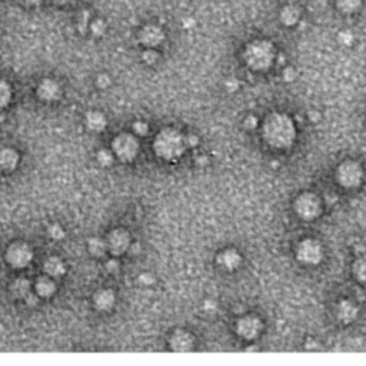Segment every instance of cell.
Instances as JSON below:
<instances>
[{"label": "cell", "mask_w": 366, "mask_h": 366, "mask_svg": "<svg viewBox=\"0 0 366 366\" xmlns=\"http://www.w3.org/2000/svg\"><path fill=\"white\" fill-rule=\"evenodd\" d=\"M263 137L273 148H289L296 137L293 120L285 113L269 115L263 125Z\"/></svg>", "instance_id": "1"}, {"label": "cell", "mask_w": 366, "mask_h": 366, "mask_svg": "<svg viewBox=\"0 0 366 366\" xmlns=\"http://www.w3.org/2000/svg\"><path fill=\"white\" fill-rule=\"evenodd\" d=\"M154 153L165 160L179 159L186 149L185 136L174 129H163L153 142Z\"/></svg>", "instance_id": "2"}, {"label": "cell", "mask_w": 366, "mask_h": 366, "mask_svg": "<svg viewBox=\"0 0 366 366\" xmlns=\"http://www.w3.org/2000/svg\"><path fill=\"white\" fill-rule=\"evenodd\" d=\"M275 58L273 46L268 42L250 43L245 50V60L253 70H265L272 65Z\"/></svg>", "instance_id": "3"}, {"label": "cell", "mask_w": 366, "mask_h": 366, "mask_svg": "<svg viewBox=\"0 0 366 366\" xmlns=\"http://www.w3.org/2000/svg\"><path fill=\"white\" fill-rule=\"evenodd\" d=\"M336 179L341 186L344 188H356L361 185L364 179V169L359 163L353 160H346L344 162L338 171H336Z\"/></svg>", "instance_id": "4"}, {"label": "cell", "mask_w": 366, "mask_h": 366, "mask_svg": "<svg viewBox=\"0 0 366 366\" xmlns=\"http://www.w3.org/2000/svg\"><path fill=\"white\" fill-rule=\"evenodd\" d=\"M112 148L115 151V154L122 162H132L137 156L139 142L135 136H132L129 133H123V135H119L113 140Z\"/></svg>", "instance_id": "5"}, {"label": "cell", "mask_w": 366, "mask_h": 366, "mask_svg": "<svg viewBox=\"0 0 366 366\" xmlns=\"http://www.w3.org/2000/svg\"><path fill=\"white\" fill-rule=\"evenodd\" d=\"M295 211L305 220H313L321 215L322 205L315 193H302L295 202Z\"/></svg>", "instance_id": "6"}, {"label": "cell", "mask_w": 366, "mask_h": 366, "mask_svg": "<svg viewBox=\"0 0 366 366\" xmlns=\"http://www.w3.org/2000/svg\"><path fill=\"white\" fill-rule=\"evenodd\" d=\"M322 256V246L315 239H305L298 246V259L305 265H318Z\"/></svg>", "instance_id": "7"}, {"label": "cell", "mask_w": 366, "mask_h": 366, "mask_svg": "<svg viewBox=\"0 0 366 366\" xmlns=\"http://www.w3.org/2000/svg\"><path fill=\"white\" fill-rule=\"evenodd\" d=\"M33 258V253H32V249L30 246H27L26 243H13L9 249H7V253H6V259L7 262L16 268V269H22V268H26L30 260Z\"/></svg>", "instance_id": "8"}, {"label": "cell", "mask_w": 366, "mask_h": 366, "mask_svg": "<svg viewBox=\"0 0 366 366\" xmlns=\"http://www.w3.org/2000/svg\"><path fill=\"white\" fill-rule=\"evenodd\" d=\"M262 330V322L256 316H243L236 323L237 335L243 339L252 341L258 336Z\"/></svg>", "instance_id": "9"}, {"label": "cell", "mask_w": 366, "mask_h": 366, "mask_svg": "<svg viewBox=\"0 0 366 366\" xmlns=\"http://www.w3.org/2000/svg\"><path fill=\"white\" fill-rule=\"evenodd\" d=\"M130 246L129 233L123 229H115L108 237V248L113 255H122L128 252Z\"/></svg>", "instance_id": "10"}, {"label": "cell", "mask_w": 366, "mask_h": 366, "mask_svg": "<svg viewBox=\"0 0 366 366\" xmlns=\"http://www.w3.org/2000/svg\"><path fill=\"white\" fill-rule=\"evenodd\" d=\"M171 347L174 352H189L193 347V336L186 330H176L171 338Z\"/></svg>", "instance_id": "11"}, {"label": "cell", "mask_w": 366, "mask_h": 366, "mask_svg": "<svg viewBox=\"0 0 366 366\" xmlns=\"http://www.w3.org/2000/svg\"><path fill=\"white\" fill-rule=\"evenodd\" d=\"M139 38H140V42L145 44V46L153 47V46H157V44L162 43L165 35H163V32L157 26H146L140 32Z\"/></svg>", "instance_id": "12"}, {"label": "cell", "mask_w": 366, "mask_h": 366, "mask_svg": "<svg viewBox=\"0 0 366 366\" xmlns=\"http://www.w3.org/2000/svg\"><path fill=\"white\" fill-rule=\"evenodd\" d=\"M38 95H39L40 99L52 102V100H56L60 96V87L56 82H53L50 79H46L40 83V86L38 89Z\"/></svg>", "instance_id": "13"}, {"label": "cell", "mask_w": 366, "mask_h": 366, "mask_svg": "<svg viewBox=\"0 0 366 366\" xmlns=\"http://www.w3.org/2000/svg\"><path fill=\"white\" fill-rule=\"evenodd\" d=\"M336 315L344 323L353 322L358 316V308L352 301H342L338 305Z\"/></svg>", "instance_id": "14"}, {"label": "cell", "mask_w": 366, "mask_h": 366, "mask_svg": "<svg viewBox=\"0 0 366 366\" xmlns=\"http://www.w3.org/2000/svg\"><path fill=\"white\" fill-rule=\"evenodd\" d=\"M19 163V154L18 152L13 151V149H3L0 151V169L4 171V172H12L16 169Z\"/></svg>", "instance_id": "15"}, {"label": "cell", "mask_w": 366, "mask_h": 366, "mask_svg": "<svg viewBox=\"0 0 366 366\" xmlns=\"http://www.w3.org/2000/svg\"><path fill=\"white\" fill-rule=\"evenodd\" d=\"M219 263L228 269V270H233V269H237L239 265L242 263V256L239 255V252L233 250V249H229V250H225L219 255Z\"/></svg>", "instance_id": "16"}, {"label": "cell", "mask_w": 366, "mask_h": 366, "mask_svg": "<svg viewBox=\"0 0 366 366\" xmlns=\"http://www.w3.org/2000/svg\"><path fill=\"white\" fill-rule=\"evenodd\" d=\"M115 305V293L109 289L99 290L95 295V306L99 310H109Z\"/></svg>", "instance_id": "17"}, {"label": "cell", "mask_w": 366, "mask_h": 366, "mask_svg": "<svg viewBox=\"0 0 366 366\" xmlns=\"http://www.w3.org/2000/svg\"><path fill=\"white\" fill-rule=\"evenodd\" d=\"M44 272L52 278H60L65 273V265L59 258H49L44 262Z\"/></svg>", "instance_id": "18"}, {"label": "cell", "mask_w": 366, "mask_h": 366, "mask_svg": "<svg viewBox=\"0 0 366 366\" xmlns=\"http://www.w3.org/2000/svg\"><path fill=\"white\" fill-rule=\"evenodd\" d=\"M86 125L93 132H102L106 128V119L100 112H90L86 116Z\"/></svg>", "instance_id": "19"}, {"label": "cell", "mask_w": 366, "mask_h": 366, "mask_svg": "<svg viewBox=\"0 0 366 366\" xmlns=\"http://www.w3.org/2000/svg\"><path fill=\"white\" fill-rule=\"evenodd\" d=\"M36 290H38V293H39L40 296L49 298V296H52V295L55 293L56 285H55V282L50 279V278L43 276V278L38 279V282H36Z\"/></svg>", "instance_id": "20"}, {"label": "cell", "mask_w": 366, "mask_h": 366, "mask_svg": "<svg viewBox=\"0 0 366 366\" xmlns=\"http://www.w3.org/2000/svg\"><path fill=\"white\" fill-rule=\"evenodd\" d=\"M10 292L16 296V298H26L30 293V283L27 279H16L12 286H10Z\"/></svg>", "instance_id": "21"}, {"label": "cell", "mask_w": 366, "mask_h": 366, "mask_svg": "<svg viewBox=\"0 0 366 366\" xmlns=\"http://www.w3.org/2000/svg\"><path fill=\"white\" fill-rule=\"evenodd\" d=\"M280 20L286 26H293L299 20V10L295 6H286L280 12Z\"/></svg>", "instance_id": "22"}, {"label": "cell", "mask_w": 366, "mask_h": 366, "mask_svg": "<svg viewBox=\"0 0 366 366\" xmlns=\"http://www.w3.org/2000/svg\"><path fill=\"white\" fill-rule=\"evenodd\" d=\"M89 252L93 255V256H103L106 253V243L102 240V239H97V237H93L89 240Z\"/></svg>", "instance_id": "23"}, {"label": "cell", "mask_w": 366, "mask_h": 366, "mask_svg": "<svg viewBox=\"0 0 366 366\" xmlns=\"http://www.w3.org/2000/svg\"><path fill=\"white\" fill-rule=\"evenodd\" d=\"M353 272H355L356 279L359 280L361 283L366 285V255L356 260V263L353 266Z\"/></svg>", "instance_id": "24"}, {"label": "cell", "mask_w": 366, "mask_h": 366, "mask_svg": "<svg viewBox=\"0 0 366 366\" xmlns=\"http://www.w3.org/2000/svg\"><path fill=\"white\" fill-rule=\"evenodd\" d=\"M10 99H12V89L4 80H0V110L9 105Z\"/></svg>", "instance_id": "25"}, {"label": "cell", "mask_w": 366, "mask_h": 366, "mask_svg": "<svg viewBox=\"0 0 366 366\" xmlns=\"http://www.w3.org/2000/svg\"><path fill=\"white\" fill-rule=\"evenodd\" d=\"M361 3H362V0H338V4H339V7L344 12H353V10H356L361 6Z\"/></svg>", "instance_id": "26"}, {"label": "cell", "mask_w": 366, "mask_h": 366, "mask_svg": "<svg viewBox=\"0 0 366 366\" xmlns=\"http://www.w3.org/2000/svg\"><path fill=\"white\" fill-rule=\"evenodd\" d=\"M97 162L102 166H110L113 163V154L109 151H100L97 153Z\"/></svg>", "instance_id": "27"}, {"label": "cell", "mask_w": 366, "mask_h": 366, "mask_svg": "<svg viewBox=\"0 0 366 366\" xmlns=\"http://www.w3.org/2000/svg\"><path fill=\"white\" fill-rule=\"evenodd\" d=\"M105 29H106V24L103 20H95L90 24V32L95 35V36H102L105 33Z\"/></svg>", "instance_id": "28"}, {"label": "cell", "mask_w": 366, "mask_h": 366, "mask_svg": "<svg viewBox=\"0 0 366 366\" xmlns=\"http://www.w3.org/2000/svg\"><path fill=\"white\" fill-rule=\"evenodd\" d=\"M49 235H50L52 239H55V240H60V239H63V236H65V232H63L62 226L52 225L50 229H49Z\"/></svg>", "instance_id": "29"}, {"label": "cell", "mask_w": 366, "mask_h": 366, "mask_svg": "<svg viewBox=\"0 0 366 366\" xmlns=\"http://www.w3.org/2000/svg\"><path fill=\"white\" fill-rule=\"evenodd\" d=\"M338 39H339V42L345 46H349V44H352L353 42V35H352V32H349V30H344V32H341L339 35H338Z\"/></svg>", "instance_id": "30"}, {"label": "cell", "mask_w": 366, "mask_h": 366, "mask_svg": "<svg viewBox=\"0 0 366 366\" xmlns=\"http://www.w3.org/2000/svg\"><path fill=\"white\" fill-rule=\"evenodd\" d=\"M133 130H135L136 135L145 136V135L148 133V130H149V126H148V123H145V122H136V123L133 125Z\"/></svg>", "instance_id": "31"}, {"label": "cell", "mask_w": 366, "mask_h": 366, "mask_svg": "<svg viewBox=\"0 0 366 366\" xmlns=\"http://www.w3.org/2000/svg\"><path fill=\"white\" fill-rule=\"evenodd\" d=\"M143 60L148 63V65H153L156 60H157V53L154 52V50H146L145 53H143Z\"/></svg>", "instance_id": "32"}, {"label": "cell", "mask_w": 366, "mask_h": 366, "mask_svg": "<svg viewBox=\"0 0 366 366\" xmlns=\"http://www.w3.org/2000/svg\"><path fill=\"white\" fill-rule=\"evenodd\" d=\"M243 125H245V128H246V129H249V130L255 129V128L258 126V119H256L255 116H248V117L245 119Z\"/></svg>", "instance_id": "33"}, {"label": "cell", "mask_w": 366, "mask_h": 366, "mask_svg": "<svg viewBox=\"0 0 366 366\" xmlns=\"http://www.w3.org/2000/svg\"><path fill=\"white\" fill-rule=\"evenodd\" d=\"M139 282H140L143 286H151L152 283H154V278L152 276L151 273H142L140 278H139Z\"/></svg>", "instance_id": "34"}, {"label": "cell", "mask_w": 366, "mask_h": 366, "mask_svg": "<svg viewBox=\"0 0 366 366\" xmlns=\"http://www.w3.org/2000/svg\"><path fill=\"white\" fill-rule=\"evenodd\" d=\"M109 85H110V79H109L108 75H100L97 77V86L100 87V89H106Z\"/></svg>", "instance_id": "35"}, {"label": "cell", "mask_w": 366, "mask_h": 366, "mask_svg": "<svg viewBox=\"0 0 366 366\" xmlns=\"http://www.w3.org/2000/svg\"><path fill=\"white\" fill-rule=\"evenodd\" d=\"M295 76H296V73H295V70H293L292 67L285 69V72H283V79H285L286 82H292V80L295 79Z\"/></svg>", "instance_id": "36"}, {"label": "cell", "mask_w": 366, "mask_h": 366, "mask_svg": "<svg viewBox=\"0 0 366 366\" xmlns=\"http://www.w3.org/2000/svg\"><path fill=\"white\" fill-rule=\"evenodd\" d=\"M106 269L109 273H116L119 270V262L117 260H109L106 263Z\"/></svg>", "instance_id": "37"}, {"label": "cell", "mask_w": 366, "mask_h": 366, "mask_svg": "<svg viewBox=\"0 0 366 366\" xmlns=\"http://www.w3.org/2000/svg\"><path fill=\"white\" fill-rule=\"evenodd\" d=\"M225 86H226V89L229 92H235V90H237V87H239V82H237V79H229Z\"/></svg>", "instance_id": "38"}, {"label": "cell", "mask_w": 366, "mask_h": 366, "mask_svg": "<svg viewBox=\"0 0 366 366\" xmlns=\"http://www.w3.org/2000/svg\"><path fill=\"white\" fill-rule=\"evenodd\" d=\"M203 309H205L206 312H209V313L215 312V310H216V302L206 301L205 303H203Z\"/></svg>", "instance_id": "39"}, {"label": "cell", "mask_w": 366, "mask_h": 366, "mask_svg": "<svg viewBox=\"0 0 366 366\" xmlns=\"http://www.w3.org/2000/svg\"><path fill=\"white\" fill-rule=\"evenodd\" d=\"M185 140H186V146H196L199 143V139L194 135H191V136L185 137Z\"/></svg>", "instance_id": "40"}, {"label": "cell", "mask_w": 366, "mask_h": 366, "mask_svg": "<svg viewBox=\"0 0 366 366\" xmlns=\"http://www.w3.org/2000/svg\"><path fill=\"white\" fill-rule=\"evenodd\" d=\"M24 301L27 305H30V306H35V305H38V298L35 296V295H32V293H29L26 298H24Z\"/></svg>", "instance_id": "41"}, {"label": "cell", "mask_w": 366, "mask_h": 366, "mask_svg": "<svg viewBox=\"0 0 366 366\" xmlns=\"http://www.w3.org/2000/svg\"><path fill=\"white\" fill-rule=\"evenodd\" d=\"M27 4H30V6H39V4H42L43 3V0H24Z\"/></svg>", "instance_id": "42"}, {"label": "cell", "mask_w": 366, "mask_h": 366, "mask_svg": "<svg viewBox=\"0 0 366 366\" xmlns=\"http://www.w3.org/2000/svg\"><path fill=\"white\" fill-rule=\"evenodd\" d=\"M309 117H310L312 122H315V119L318 120V119H319V112H310V113H309Z\"/></svg>", "instance_id": "43"}, {"label": "cell", "mask_w": 366, "mask_h": 366, "mask_svg": "<svg viewBox=\"0 0 366 366\" xmlns=\"http://www.w3.org/2000/svg\"><path fill=\"white\" fill-rule=\"evenodd\" d=\"M55 3H58V4H67V3H70V1H73V0H53Z\"/></svg>", "instance_id": "44"}, {"label": "cell", "mask_w": 366, "mask_h": 366, "mask_svg": "<svg viewBox=\"0 0 366 366\" xmlns=\"http://www.w3.org/2000/svg\"><path fill=\"white\" fill-rule=\"evenodd\" d=\"M194 24V20H185V27H188V26H193Z\"/></svg>", "instance_id": "45"}]
</instances>
